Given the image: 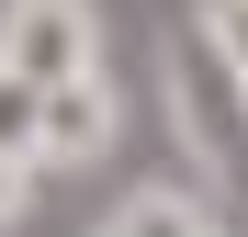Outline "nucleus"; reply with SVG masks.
Returning a JSON list of instances; mask_svg holds the SVG:
<instances>
[{
    "label": "nucleus",
    "instance_id": "7",
    "mask_svg": "<svg viewBox=\"0 0 248 237\" xmlns=\"http://www.w3.org/2000/svg\"><path fill=\"white\" fill-rule=\"evenodd\" d=\"M23 226H34V170L0 158V237H23Z\"/></svg>",
    "mask_w": 248,
    "mask_h": 237
},
{
    "label": "nucleus",
    "instance_id": "5",
    "mask_svg": "<svg viewBox=\"0 0 248 237\" xmlns=\"http://www.w3.org/2000/svg\"><path fill=\"white\" fill-rule=\"evenodd\" d=\"M34 125H46V91L0 68V158H12V170H34Z\"/></svg>",
    "mask_w": 248,
    "mask_h": 237
},
{
    "label": "nucleus",
    "instance_id": "3",
    "mask_svg": "<svg viewBox=\"0 0 248 237\" xmlns=\"http://www.w3.org/2000/svg\"><path fill=\"white\" fill-rule=\"evenodd\" d=\"M124 147V91L102 68H79L46 91V125H34V170H102V158Z\"/></svg>",
    "mask_w": 248,
    "mask_h": 237
},
{
    "label": "nucleus",
    "instance_id": "6",
    "mask_svg": "<svg viewBox=\"0 0 248 237\" xmlns=\"http://www.w3.org/2000/svg\"><path fill=\"white\" fill-rule=\"evenodd\" d=\"M192 34H203L226 68H248V0H192Z\"/></svg>",
    "mask_w": 248,
    "mask_h": 237
},
{
    "label": "nucleus",
    "instance_id": "4",
    "mask_svg": "<svg viewBox=\"0 0 248 237\" xmlns=\"http://www.w3.org/2000/svg\"><path fill=\"white\" fill-rule=\"evenodd\" d=\"M102 237H226V226L203 215V192L147 181V192H124V204H113V226H102Z\"/></svg>",
    "mask_w": 248,
    "mask_h": 237
},
{
    "label": "nucleus",
    "instance_id": "1",
    "mask_svg": "<svg viewBox=\"0 0 248 237\" xmlns=\"http://www.w3.org/2000/svg\"><path fill=\"white\" fill-rule=\"evenodd\" d=\"M158 79H170L181 147L203 158V170H237V158H248V125H237V68H226V57L181 23V34H170V57H158Z\"/></svg>",
    "mask_w": 248,
    "mask_h": 237
},
{
    "label": "nucleus",
    "instance_id": "8",
    "mask_svg": "<svg viewBox=\"0 0 248 237\" xmlns=\"http://www.w3.org/2000/svg\"><path fill=\"white\" fill-rule=\"evenodd\" d=\"M237 125H248V68H237Z\"/></svg>",
    "mask_w": 248,
    "mask_h": 237
},
{
    "label": "nucleus",
    "instance_id": "2",
    "mask_svg": "<svg viewBox=\"0 0 248 237\" xmlns=\"http://www.w3.org/2000/svg\"><path fill=\"white\" fill-rule=\"evenodd\" d=\"M0 68L34 79V91L102 68V12L91 0H0Z\"/></svg>",
    "mask_w": 248,
    "mask_h": 237
}]
</instances>
